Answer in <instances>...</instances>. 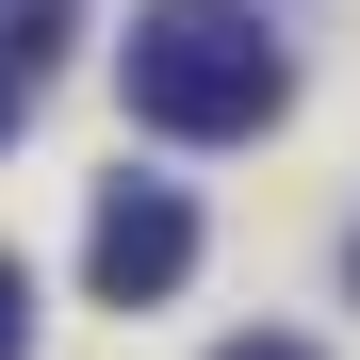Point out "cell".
<instances>
[{"mask_svg":"<svg viewBox=\"0 0 360 360\" xmlns=\"http://www.w3.org/2000/svg\"><path fill=\"white\" fill-rule=\"evenodd\" d=\"M0 360H33V278H17V246H0Z\"/></svg>","mask_w":360,"mask_h":360,"instance_id":"4","label":"cell"},{"mask_svg":"<svg viewBox=\"0 0 360 360\" xmlns=\"http://www.w3.org/2000/svg\"><path fill=\"white\" fill-rule=\"evenodd\" d=\"M115 82H131V115L164 148H246V131H278V98H295L262 0H131Z\"/></svg>","mask_w":360,"mask_h":360,"instance_id":"1","label":"cell"},{"mask_svg":"<svg viewBox=\"0 0 360 360\" xmlns=\"http://www.w3.org/2000/svg\"><path fill=\"white\" fill-rule=\"evenodd\" d=\"M17 115H33V82H17V66H0V148H17Z\"/></svg>","mask_w":360,"mask_h":360,"instance_id":"6","label":"cell"},{"mask_svg":"<svg viewBox=\"0 0 360 360\" xmlns=\"http://www.w3.org/2000/svg\"><path fill=\"white\" fill-rule=\"evenodd\" d=\"M213 360H328V344H295V328H246V344H213Z\"/></svg>","mask_w":360,"mask_h":360,"instance_id":"5","label":"cell"},{"mask_svg":"<svg viewBox=\"0 0 360 360\" xmlns=\"http://www.w3.org/2000/svg\"><path fill=\"white\" fill-rule=\"evenodd\" d=\"M82 278L115 295V311H164V295L197 278V213H180V180H115L98 229H82Z\"/></svg>","mask_w":360,"mask_h":360,"instance_id":"2","label":"cell"},{"mask_svg":"<svg viewBox=\"0 0 360 360\" xmlns=\"http://www.w3.org/2000/svg\"><path fill=\"white\" fill-rule=\"evenodd\" d=\"M66 33H82V0H17V33H0V66L33 82V66H49V49H66Z\"/></svg>","mask_w":360,"mask_h":360,"instance_id":"3","label":"cell"}]
</instances>
